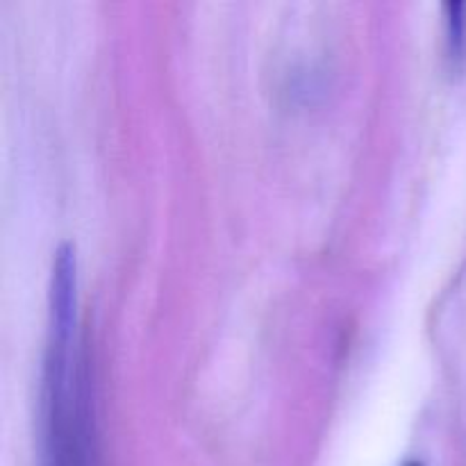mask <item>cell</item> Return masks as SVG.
Masks as SVG:
<instances>
[{
    "label": "cell",
    "instance_id": "7a4b0ae2",
    "mask_svg": "<svg viewBox=\"0 0 466 466\" xmlns=\"http://www.w3.org/2000/svg\"><path fill=\"white\" fill-rule=\"evenodd\" d=\"M449 55L455 64L466 57V5L451 3L449 7Z\"/></svg>",
    "mask_w": 466,
    "mask_h": 466
},
{
    "label": "cell",
    "instance_id": "6da1fadb",
    "mask_svg": "<svg viewBox=\"0 0 466 466\" xmlns=\"http://www.w3.org/2000/svg\"><path fill=\"white\" fill-rule=\"evenodd\" d=\"M44 466H96L89 428L57 431L44 437Z\"/></svg>",
    "mask_w": 466,
    "mask_h": 466
},
{
    "label": "cell",
    "instance_id": "3957f363",
    "mask_svg": "<svg viewBox=\"0 0 466 466\" xmlns=\"http://www.w3.org/2000/svg\"><path fill=\"white\" fill-rule=\"evenodd\" d=\"M408 466H423V464H419V462H410Z\"/></svg>",
    "mask_w": 466,
    "mask_h": 466
}]
</instances>
